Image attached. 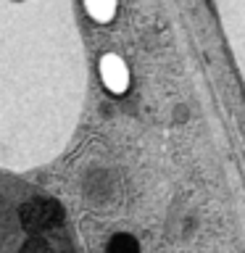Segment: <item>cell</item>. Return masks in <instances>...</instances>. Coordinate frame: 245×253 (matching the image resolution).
I'll use <instances>...</instances> for the list:
<instances>
[{
    "label": "cell",
    "mask_w": 245,
    "mask_h": 253,
    "mask_svg": "<svg viewBox=\"0 0 245 253\" xmlns=\"http://www.w3.org/2000/svg\"><path fill=\"white\" fill-rule=\"evenodd\" d=\"M0 253H77L61 209L19 182L0 179Z\"/></svg>",
    "instance_id": "1"
}]
</instances>
